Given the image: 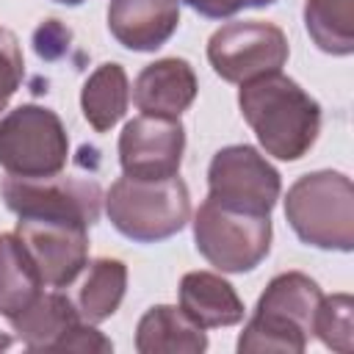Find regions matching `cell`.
Here are the masks:
<instances>
[{"mask_svg":"<svg viewBox=\"0 0 354 354\" xmlns=\"http://www.w3.org/2000/svg\"><path fill=\"white\" fill-rule=\"evenodd\" d=\"M238 105L260 147L279 160H299L321 133V105L282 72L241 83Z\"/></svg>","mask_w":354,"mask_h":354,"instance_id":"obj_1","label":"cell"},{"mask_svg":"<svg viewBox=\"0 0 354 354\" xmlns=\"http://www.w3.org/2000/svg\"><path fill=\"white\" fill-rule=\"evenodd\" d=\"M321 296L324 293L318 282L301 271H285L274 277L238 337V351L301 354L313 335V318Z\"/></svg>","mask_w":354,"mask_h":354,"instance_id":"obj_2","label":"cell"},{"mask_svg":"<svg viewBox=\"0 0 354 354\" xmlns=\"http://www.w3.org/2000/svg\"><path fill=\"white\" fill-rule=\"evenodd\" d=\"M285 218L315 249H354V185L340 171H313L299 177L285 196Z\"/></svg>","mask_w":354,"mask_h":354,"instance_id":"obj_3","label":"cell"},{"mask_svg":"<svg viewBox=\"0 0 354 354\" xmlns=\"http://www.w3.org/2000/svg\"><path fill=\"white\" fill-rule=\"evenodd\" d=\"M111 224L136 243H155L177 235L191 218V196L174 174L166 180L119 177L105 194Z\"/></svg>","mask_w":354,"mask_h":354,"instance_id":"obj_4","label":"cell"},{"mask_svg":"<svg viewBox=\"0 0 354 354\" xmlns=\"http://www.w3.org/2000/svg\"><path fill=\"white\" fill-rule=\"evenodd\" d=\"M194 241L210 266L227 274H243L257 268L271 252V216L205 199L194 216Z\"/></svg>","mask_w":354,"mask_h":354,"instance_id":"obj_5","label":"cell"},{"mask_svg":"<svg viewBox=\"0 0 354 354\" xmlns=\"http://www.w3.org/2000/svg\"><path fill=\"white\" fill-rule=\"evenodd\" d=\"M69 138L55 111L19 105L0 119V166L11 177H53L66 166Z\"/></svg>","mask_w":354,"mask_h":354,"instance_id":"obj_6","label":"cell"},{"mask_svg":"<svg viewBox=\"0 0 354 354\" xmlns=\"http://www.w3.org/2000/svg\"><path fill=\"white\" fill-rule=\"evenodd\" d=\"M0 196L19 218H53L91 227L102 210V188L88 177H3Z\"/></svg>","mask_w":354,"mask_h":354,"instance_id":"obj_7","label":"cell"},{"mask_svg":"<svg viewBox=\"0 0 354 354\" xmlns=\"http://www.w3.org/2000/svg\"><path fill=\"white\" fill-rule=\"evenodd\" d=\"M288 39L271 22L243 19L221 25L207 41V61L227 83H246L279 72L288 61Z\"/></svg>","mask_w":354,"mask_h":354,"instance_id":"obj_8","label":"cell"},{"mask_svg":"<svg viewBox=\"0 0 354 354\" xmlns=\"http://www.w3.org/2000/svg\"><path fill=\"white\" fill-rule=\"evenodd\" d=\"M279 188V171L249 144L224 147L210 160L207 199L224 207L271 216Z\"/></svg>","mask_w":354,"mask_h":354,"instance_id":"obj_9","label":"cell"},{"mask_svg":"<svg viewBox=\"0 0 354 354\" xmlns=\"http://www.w3.org/2000/svg\"><path fill=\"white\" fill-rule=\"evenodd\" d=\"M17 235L44 285H72L88 263V227L53 218H19Z\"/></svg>","mask_w":354,"mask_h":354,"instance_id":"obj_10","label":"cell"},{"mask_svg":"<svg viewBox=\"0 0 354 354\" xmlns=\"http://www.w3.org/2000/svg\"><path fill=\"white\" fill-rule=\"evenodd\" d=\"M185 149V127L180 119L136 116L119 136V163L127 177L166 180L180 171Z\"/></svg>","mask_w":354,"mask_h":354,"instance_id":"obj_11","label":"cell"},{"mask_svg":"<svg viewBox=\"0 0 354 354\" xmlns=\"http://www.w3.org/2000/svg\"><path fill=\"white\" fill-rule=\"evenodd\" d=\"M180 25V0H111L108 28L113 39L136 53L163 47Z\"/></svg>","mask_w":354,"mask_h":354,"instance_id":"obj_12","label":"cell"},{"mask_svg":"<svg viewBox=\"0 0 354 354\" xmlns=\"http://www.w3.org/2000/svg\"><path fill=\"white\" fill-rule=\"evenodd\" d=\"M196 75L185 58H160L141 69L133 86V102L147 116L180 119L196 100Z\"/></svg>","mask_w":354,"mask_h":354,"instance_id":"obj_13","label":"cell"},{"mask_svg":"<svg viewBox=\"0 0 354 354\" xmlns=\"http://www.w3.org/2000/svg\"><path fill=\"white\" fill-rule=\"evenodd\" d=\"M180 310L202 329L235 326L243 321V301L235 288L210 271H191L180 279Z\"/></svg>","mask_w":354,"mask_h":354,"instance_id":"obj_14","label":"cell"},{"mask_svg":"<svg viewBox=\"0 0 354 354\" xmlns=\"http://www.w3.org/2000/svg\"><path fill=\"white\" fill-rule=\"evenodd\" d=\"M136 348L141 354H199L207 348V337L180 307L155 304L136 326Z\"/></svg>","mask_w":354,"mask_h":354,"instance_id":"obj_15","label":"cell"},{"mask_svg":"<svg viewBox=\"0 0 354 354\" xmlns=\"http://www.w3.org/2000/svg\"><path fill=\"white\" fill-rule=\"evenodd\" d=\"M8 321L30 351H53L55 343L83 318L69 296L53 290V293H39L22 313H17Z\"/></svg>","mask_w":354,"mask_h":354,"instance_id":"obj_16","label":"cell"},{"mask_svg":"<svg viewBox=\"0 0 354 354\" xmlns=\"http://www.w3.org/2000/svg\"><path fill=\"white\" fill-rule=\"evenodd\" d=\"M41 277L17 232H0V315L14 318L39 293Z\"/></svg>","mask_w":354,"mask_h":354,"instance_id":"obj_17","label":"cell"},{"mask_svg":"<svg viewBox=\"0 0 354 354\" xmlns=\"http://www.w3.org/2000/svg\"><path fill=\"white\" fill-rule=\"evenodd\" d=\"M127 100H130V83H127V75L119 64L108 61V64H100L88 80L83 83V91H80V108H83V116L86 122L97 130V133H105L111 130L127 111Z\"/></svg>","mask_w":354,"mask_h":354,"instance_id":"obj_18","label":"cell"},{"mask_svg":"<svg viewBox=\"0 0 354 354\" xmlns=\"http://www.w3.org/2000/svg\"><path fill=\"white\" fill-rule=\"evenodd\" d=\"M127 290V266L113 257H100L94 263H86V277L77 288L75 307L83 321L100 324L111 318Z\"/></svg>","mask_w":354,"mask_h":354,"instance_id":"obj_19","label":"cell"},{"mask_svg":"<svg viewBox=\"0 0 354 354\" xmlns=\"http://www.w3.org/2000/svg\"><path fill=\"white\" fill-rule=\"evenodd\" d=\"M304 25L318 50L329 55L354 53V0H307Z\"/></svg>","mask_w":354,"mask_h":354,"instance_id":"obj_20","label":"cell"},{"mask_svg":"<svg viewBox=\"0 0 354 354\" xmlns=\"http://www.w3.org/2000/svg\"><path fill=\"white\" fill-rule=\"evenodd\" d=\"M354 301L348 293H335V296H321L313 318V332L321 337L326 348H335L340 354H348L354 348Z\"/></svg>","mask_w":354,"mask_h":354,"instance_id":"obj_21","label":"cell"},{"mask_svg":"<svg viewBox=\"0 0 354 354\" xmlns=\"http://www.w3.org/2000/svg\"><path fill=\"white\" fill-rule=\"evenodd\" d=\"M25 75L22 47L8 28H0V111L8 105Z\"/></svg>","mask_w":354,"mask_h":354,"instance_id":"obj_22","label":"cell"},{"mask_svg":"<svg viewBox=\"0 0 354 354\" xmlns=\"http://www.w3.org/2000/svg\"><path fill=\"white\" fill-rule=\"evenodd\" d=\"M53 351H113V343L88 321H80L55 343Z\"/></svg>","mask_w":354,"mask_h":354,"instance_id":"obj_23","label":"cell"},{"mask_svg":"<svg viewBox=\"0 0 354 354\" xmlns=\"http://www.w3.org/2000/svg\"><path fill=\"white\" fill-rule=\"evenodd\" d=\"M194 11H199L202 17H210V19H224V17H232L238 14L241 8H257V6H268L274 0H185Z\"/></svg>","mask_w":354,"mask_h":354,"instance_id":"obj_24","label":"cell"},{"mask_svg":"<svg viewBox=\"0 0 354 354\" xmlns=\"http://www.w3.org/2000/svg\"><path fill=\"white\" fill-rule=\"evenodd\" d=\"M53 3H61V6H80V3H86V0H53Z\"/></svg>","mask_w":354,"mask_h":354,"instance_id":"obj_25","label":"cell"},{"mask_svg":"<svg viewBox=\"0 0 354 354\" xmlns=\"http://www.w3.org/2000/svg\"><path fill=\"white\" fill-rule=\"evenodd\" d=\"M11 346V337H6V335H0V348H8Z\"/></svg>","mask_w":354,"mask_h":354,"instance_id":"obj_26","label":"cell"}]
</instances>
